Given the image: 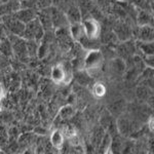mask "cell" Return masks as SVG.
I'll return each instance as SVG.
<instances>
[{
    "mask_svg": "<svg viewBox=\"0 0 154 154\" xmlns=\"http://www.w3.org/2000/svg\"><path fill=\"white\" fill-rule=\"evenodd\" d=\"M67 77H68V70L65 66L57 65L51 70V78L56 83L67 82Z\"/></svg>",
    "mask_w": 154,
    "mask_h": 154,
    "instance_id": "3",
    "label": "cell"
},
{
    "mask_svg": "<svg viewBox=\"0 0 154 154\" xmlns=\"http://www.w3.org/2000/svg\"><path fill=\"white\" fill-rule=\"evenodd\" d=\"M89 74H84V72H79L77 76V81L82 85H86L89 82Z\"/></svg>",
    "mask_w": 154,
    "mask_h": 154,
    "instance_id": "17",
    "label": "cell"
},
{
    "mask_svg": "<svg viewBox=\"0 0 154 154\" xmlns=\"http://www.w3.org/2000/svg\"><path fill=\"white\" fill-rule=\"evenodd\" d=\"M140 38L144 42H152L153 40V29L150 25L148 26H142L140 31Z\"/></svg>",
    "mask_w": 154,
    "mask_h": 154,
    "instance_id": "9",
    "label": "cell"
},
{
    "mask_svg": "<svg viewBox=\"0 0 154 154\" xmlns=\"http://www.w3.org/2000/svg\"><path fill=\"white\" fill-rule=\"evenodd\" d=\"M151 21H152V20H151V17H150V14H149L148 12H146L144 11L139 12V14H138V24L140 25L141 27L150 25Z\"/></svg>",
    "mask_w": 154,
    "mask_h": 154,
    "instance_id": "12",
    "label": "cell"
},
{
    "mask_svg": "<svg viewBox=\"0 0 154 154\" xmlns=\"http://www.w3.org/2000/svg\"><path fill=\"white\" fill-rule=\"evenodd\" d=\"M64 135L60 130L54 131V133L51 136V144L53 145L54 148L61 149L64 145Z\"/></svg>",
    "mask_w": 154,
    "mask_h": 154,
    "instance_id": "6",
    "label": "cell"
},
{
    "mask_svg": "<svg viewBox=\"0 0 154 154\" xmlns=\"http://www.w3.org/2000/svg\"><path fill=\"white\" fill-rule=\"evenodd\" d=\"M84 34L88 38L98 39L101 34V26L96 19H85L82 23Z\"/></svg>",
    "mask_w": 154,
    "mask_h": 154,
    "instance_id": "2",
    "label": "cell"
},
{
    "mask_svg": "<svg viewBox=\"0 0 154 154\" xmlns=\"http://www.w3.org/2000/svg\"><path fill=\"white\" fill-rule=\"evenodd\" d=\"M12 51V48H11V43L9 42L7 39H2L0 41V53L4 56H11Z\"/></svg>",
    "mask_w": 154,
    "mask_h": 154,
    "instance_id": "11",
    "label": "cell"
},
{
    "mask_svg": "<svg viewBox=\"0 0 154 154\" xmlns=\"http://www.w3.org/2000/svg\"><path fill=\"white\" fill-rule=\"evenodd\" d=\"M91 91H93L94 96H96L97 98H101V97H103L105 95L106 93V88L104 86L103 83H95L93 85V89H91Z\"/></svg>",
    "mask_w": 154,
    "mask_h": 154,
    "instance_id": "15",
    "label": "cell"
},
{
    "mask_svg": "<svg viewBox=\"0 0 154 154\" xmlns=\"http://www.w3.org/2000/svg\"><path fill=\"white\" fill-rule=\"evenodd\" d=\"M141 48H142V51L146 54H150V56L153 54V44L150 43V42H144V43H142Z\"/></svg>",
    "mask_w": 154,
    "mask_h": 154,
    "instance_id": "18",
    "label": "cell"
},
{
    "mask_svg": "<svg viewBox=\"0 0 154 154\" xmlns=\"http://www.w3.org/2000/svg\"><path fill=\"white\" fill-rule=\"evenodd\" d=\"M70 34H71V36L77 41H79L81 38H83V37L85 36V34H84V30H83L82 24H81V23L72 24L71 28H70Z\"/></svg>",
    "mask_w": 154,
    "mask_h": 154,
    "instance_id": "7",
    "label": "cell"
},
{
    "mask_svg": "<svg viewBox=\"0 0 154 154\" xmlns=\"http://www.w3.org/2000/svg\"><path fill=\"white\" fill-rule=\"evenodd\" d=\"M118 130L121 131V133H128V130H130V123L126 119H119L118 120Z\"/></svg>",
    "mask_w": 154,
    "mask_h": 154,
    "instance_id": "16",
    "label": "cell"
},
{
    "mask_svg": "<svg viewBox=\"0 0 154 154\" xmlns=\"http://www.w3.org/2000/svg\"><path fill=\"white\" fill-rule=\"evenodd\" d=\"M17 19L23 22L24 24H27L29 22H31L32 20L35 19V14H34V11L32 9H23V11H18Z\"/></svg>",
    "mask_w": 154,
    "mask_h": 154,
    "instance_id": "8",
    "label": "cell"
},
{
    "mask_svg": "<svg viewBox=\"0 0 154 154\" xmlns=\"http://www.w3.org/2000/svg\"><path fill=\"white\" fill-rule=\"evenodd\" d=\"M66 18L72 24L80 23V19H81L80 11H79L78 8H76V7H71V8L68 11V12H67Z\"/></svg>",
    "mask_w": 154,
    "mask_h": 154,
    "instance_id": "10",
    "label": "cell"
},
{
    "mask_svg": "<svg viewBox=\"0 0 154 154\" xmlns=\"http://www.w3.org/2000/svg\"><path fill=\"white\" fill-rule=\"evenodd\" d=\"M7 25H8V28L11 30V32H12V33L18 36L23 34V32L25 30V26H26V24H24L23 22H21L17 18L11 20Z\"/></svg>",
    "mask_w": 154,
    "mask_h": 154,
    "instance_id": "5",
    "label": "cell"
},
{
    "mask_svg": "<svg viewBox=\"0 0 154 154\" xmlns=\"http://www.w3.org/2000/svg\"><path fill=\"white\" fill-rule=\"evenodd\" d=\"M74 115V109L72 106H65L60 110L59 112V117L61 119H68L71 118Z\"/></svg>",
    "mask_w": 154,
    "mask_h": 154,
    "instance_id": "13",
    "label": "cell"
},
{
    "mask_svg": "<svg viewBox=\"0 0 154 154\" xmlns=\"http://www.w3.org/2000/svg\"><path fill=\"white\" fill-rule=\"evenodd\" d=\"M103 61L104 56L100 49H89L83 59V69L91 75L94 72H97L101 68Z\"/></svg>",
    "mask_w": 154,
    "mask_h": 154,
    "instance_id": "1",
    "label": "cell"
},
{
    "mask_svg": "<svg viewBox=\"0 0 154 154\" xmlns=\"http://www.w3.org/2000/svg\"><path fill=\"white\" fill-rule=\"evenodd\" d=\"M11 48L12 51H14L18 56L20 57H24L28 54V51H27V44L23 39L21 38H17L16 41H14L11 43Z\"/></svg>",
    "mask_w": 154,
    "mask_h": 154,
    "instance_id": "4",
    "label": "cell"
},
{
    "mask_svg": "<svg viewBox=\"0 0 154 154\" xmlns=\"http://www.w3.org/2000/svg\"><path fill=\"white\" fill-rule=\"evenodd\" d=\"M111 146H112V138H111V136L109 134H106L103 137V139H102L100 143V147L104 152H107V150H109Z\"/></svg>",
    "mask_w": 154,
    "mask_h": 154,
    "instance_id": "14",
    "label": "cell"
},
{
    "mask_svg": "<svg viewBox=\"0 0 154 154\" xmlns=\"http://www.w3.org/2000/svg\"><path fill=\"white\" fill-rule=\"evenodd\" d=\"M121 1H125V0H121Z\"/></svg>",
    "mask_w": 154,
    "mask_h": 154,
    "instance_id": "20",
    "label": "cell"
},
{
    "mask_svg": "<svg viewBox=\"0 0 154 154\" xmlns=\"http://www.w3.org/2000/svg\"><path fill=\"white\" fill-rule=\"evenodd\" d=\"M137 95H138L139 98H142V99H145L146 97H148V91L146 89V88H140L137 91Z\"/></svg>",
    "mask_w": 154,
    "mask_h": 154,
    "instance_id": "19",
    "label": "cell"
}]
</instances>
